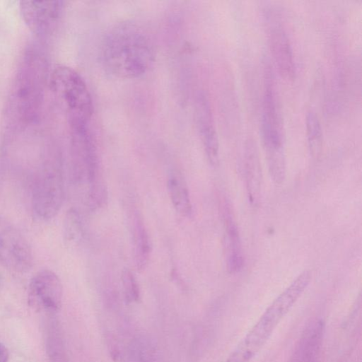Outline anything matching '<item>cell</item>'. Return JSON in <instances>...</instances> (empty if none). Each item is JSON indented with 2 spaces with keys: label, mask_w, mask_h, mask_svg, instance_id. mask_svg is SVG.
I'll list each match as a JSON object with an SVG mask.
<instances>
[{
  "label": "cell",
  "mask_w": 362,
  "mask_h": 362,
  "mask_svg": "<svg viewBox=\"0 0 362 362\" xmlns=\"http://www.w3.org/2000/svg\"><path fill=\"white\" fill-rule=\"evenodd\" d=\"M269 66L265 67L262 112V135L269 172L276 184L286 177L283 124Z\"/></svg>",
  "instance_id": "obj_3"
},
{
  "label": "cell",
  "mask_w": 362,
  "mask_h": 362,
  "mask_svg": "<svg viewBox=\"0 0 362 362\" xmlns=\"http://www.w3.org/2000/svg\"><path fill=\"white\" fill-rule=\"evenodd\" d=\"M101 57L104 67L112 75L136 78L151 67L154 51L144 30L135 23L125 22L116 25L106 35Z\"/></svg>",
  "instance_id": "obj_1"
},
{
  "label": "cell",
  "mask_w": 362,
  "mask_h": 362,
  "mask_svg": "<svg viewBox=\"0 0 362 362\" xmlns=\"http://www.w3.org/2000/svg\"><path fill=\"white\" fill-rule=\"evenodd\" d=\"M167 187L176 211L183 216H189L192 207L188 187L183 176L178 172H172L168 176Z\"/></svg>",
  "instance_id": "obj_15"
},
{
  "label": "cell",
  "mask_w": 362,
  "mask_h": 362,
  "mask_svg": "<svg viewBox=\"0 0 362 362\" xmlns=\"http://www.w3.org/2000/svg\"><path fill=\"white\" fill-rule=\"evenodd\" d=\"M33 264L30 244L8 218L0 214V265L7 270L25 274Z\"/></svg>",
  "instance_id": "obj_7"
},
{
  "label": "cell",
  "mask_w": 362,
  "mask_h": 362,
  "mask_svg": "<svg viewBox=\"0 0 362 362\" xmlns=\"http://www.w3.org/2000/svg\"><path fill=\"white\" fill-rule=\"evenodd\" d=\"M49 351L52 362H69L61 342L57 341L54 345H50Z\"/></svg>",
  "instance_id": "obj_21"
},
{
  "label": "cell",
  "mask_w": 362,
  "mask_h": 362,
  "mask_svg": "<svg viewBox=\"0 0 362 362\" xmlns=\"http://www.w3.org/2000/svg\"><path fill=\"white\" fill-rule=\"evenodd\" d=\"M122 284L125 300L127 303H136L140 300V289L134 274L128 269L123 270Z\"/></svg>",
  "instance_id": "obj_20"
},
{
  "label": "cell",
  "mask_w": 362,
  "mask_h": 362,
  "mask_svg": "<svg viewBox=\"0 0 362 362\" xmlns=\"http://www.w3.org/2000/svg\"><path fill=\"white\" fill-rule=\"evenodd\" d=\"M325 329L322 320H311L301 332L288 362H320Z\"/></svg>",
  "instance_id": "obj_11"
},
{
  "label": "cell",
  "mask_w": 362,
  "mask_h": 362,
  "mask_svg": "<svg viewBox=\"0 0 362 362\" xmlns=\"http://www.w3.org/2000/svg\"><path fill=\"white\" fill-rule=\"evenodd\" d=\"M42 68L40 59L29 57L16 76L11 103L19 122L23 123L33 119L38 109L42 90Z\"/></svg>",
  "instance_id": "obj_6"
},
{
  "label": "cell",
  "mask_w": 362,
  "mask_h": 362,
  "mask_svg": "<svg viewBox=\"0 0 362 362\" xmlns=\"http://www.w3.org/2000/svg\"><path fill=\"white\" fill-rule=\"evenodd\" d=\"M308 143L311 155L317 156L322 147V132L321 125L315 112H308L305 119Z\"/></svg>",
  "instance_id": "obj_19"
},
{
  "label": "cell",
  "mask_w": 362,
  "mask_h": 362,
  "mask_svg": "<svg viewBox=\"0 0 362 362\" xmlns=\"http://www.w3.org/2000/svg\"><path fill=\"white\" fill-rule=\"evenodd\" d=\"M133 236L136 267L138 271H142L149 260L151 243L144 223L139 215H136L134 218Z\"/></svg>",
  "instance_id": "obj_16"
},
{
  "label": "cell",
  "mask_w": 362,
  "mask_h": 362,
  "mask_svg": "<svg viewBox=\"0 0 362 362\" xmlns=\"http://www.w3.org/2000/svg\"><path fill=\"white\" fill-rule=\"evenodd\" d=\"M8 358V351L7 348L0 343V362H7Z\"/></svg>",
  "instance_id": "obj_22"
},
{
  "label": "cell",
  "mask_w": 362,
  "mask_h": 362,
  "mask_svg": "<svg viewBox=\"0 0 362 362\" xmlns=\"http://www.w3.org/2000/svg\"><path fill=\"white\" fill-rule=\"evenodd\" d=\"M63 286L58 275L44 269L30 279L28 289L29 306L38 313H54L62 304Z\"/></svg>",
  "instance_id": "obj_8"
},
{
  "label": "cell",
  "mask_w": 362,
  "mask_h": 362,
  "mask_svg": "<svg viewBox=\"0 0 362 362\" xmlns=\"http://www.w3.org/2000/svg\"><path fill=\"white\" fill-rule=\"evenodd\" d=\"M64 198V181L59 163H48L37 173L32 191V208L35 216L43 221L54 218Z\"/></svg>",
  "instance_id": "obj_5"
},
{
  "label": "cell",
  "mask_w": 362,
  "mask_h": 362,
  "mask_svg": "<svg viewBox=\"0 0 362 362\" xmlns=\"http://www.w3.org/2000/svg\"><path fill=\"white\" fill-rule=\"evenodd\" d=\"M244 165L248 199L252 206H257L261 199L262 170L258 151L252 140L245 146Z\"/></svg>",
  "instance_id": "obj_13"
},
{
  "label": "cell",
  "mask_w": 362,
  "mask_h": 362,
  "mask_svg": "<svg viewBox=\"0 0 362 362\" xmlns=\"http://www.w3.org/2000/svg\"><path fill=\"white\" fill-rule=\"evenodd\" d=\"M20 11L27 26L36 35L49 33L58 22L63 9L61 1H21Z\"/></svg>",
  "instance_id": "obj_9"
},
{
  "label": "cell",
  "mask_w": 362,
  "mask_h": 362,
  "mask_svg": "<svg viewBox=\"0 0 362 362\" xmlns=\"http://www.w3.org/2000/svg\"><path fill=\"white\" fill-rule=\"evenodd\" d=\"M225 247L227 269L230 273L241 269L243 257L240 238L235 222L228 206L224 207Z\"/></svg>",
  "instance_id": "obj_14"
},
{
  "label": "cell",
  "mask_w": 362,
  "mask_h": 362,
  "mask_svg": "<svg viewBox=\"0 0 362 362\" xmlns=\"http://www.w3.org/2000/svg\"><path fill=\"white\" fill-rule=\"evenodd\" d=\"M195 115L198 131L208 160L216 165L219 160V146L212 112L207 98L200 94L196 101Z\"/></svg>",
  "instance_id": "obj_12"
},
{
  "label": "cell",
  "mask_w": 362,
  "mask_h": 362,
  "mask_svg": "<svg viewBox=\"0 0 362 362\" xmlns=\"http://www.w3.org/2000/svg\"><path fill=\"white\" fill-rule=\"evenodd\" d=\"M268 42L279 74L286 79H292L295 62L291 45L283 25L276 19H272L269 24Z\"/></svg>",
  "instance_id": "obj_10"
},
{
  "label": "cell",
  "mask_w": 362,
  "mask_h": 362,
  "mask_svg": "<svg viewBox=\"0 0 362 362\" xmlns=\"http://www.w3.org/2000/svg\"><path fill=\"white\" fill-rule=\"evenodd\" d=\"M155 347L146 337H138L131 343L127 351L128 362H153Z\"/></svg>",
  "instance_id": "obj_18"
},
{
  "label": "cell",
  "mask_w": 362,
  "mask_h": 362,
  "mask_svg": "<svg viewBox=\"0 0 362 362\" xmlns=\"http://www.w3.org/2000/svg\"><path fill=\"white\" fill-rule=\"evenodd\" d=\"M50 87L66 109L71 128L87 125L93 112V105L81 75L69 66L58 65L51 74Z\"/></svg>",
  "instance_id": "obj_4"
},
{
  "label": "cell",
  "mask_w": 362,
  "mask_h": 362,
  "mask_svg": "<svg viewBox=\"0 0 362 362\" xmlns=\"http://www.w3.org/2000/svg\"><path fill=\"white\" fill-rule=\"evenodd\" d=\"M83 236V226L78 211L69 209L64 216L63 224V239L65 245L69 247L77 246Z\"/></svg>",
  "instance_id": "obj_17"
},
{
  "label": "cell",
  "mask_w": 362,
  "mask_h": 362,
  "mask_svg": "<svg viewBox=\"0 0 362 362\" xmlns=\"http://www.w3.org/2000/svg\"><path fill=\"white\" fill-rule=\"evenodd\" d=\"M311 279L306 270L300 274L267 308L233 352L250 362L266 344L275 329L300 298Z\"/></svg>",
  "instance_id": "obj_2"
}]
</instances>
